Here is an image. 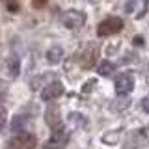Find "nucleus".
Instances as JSON below:
<instances>
[{
  "mask_svg": "<svg viewBox=\"0 0 149 149\" xmlns=\"http://www.w3.org/2000/svg\"><path fill=\"white\" fill-rule=\"evenodd\" d=\"M95 58H97V49H93V52L90 54V47H88L86 54L82 56V67H93V63H95Z\"/></svg>",
  "mask_w": 149,
  "mask_h": 149,
  "instance_id": "nucleus-11",
  "label": "nucleus"
},
{
  "mask_svg": "<svg viewBox=\"0 0 149 149\" xmlns=\"http://www.w3.org/2000/svg\"><path fill=\"white\" fill-rule=\"evenodd\" d=\"M24 118H15V119H13V130H15V129H21L22 127V125H24Z\"/></svg>",
  "mask_w": 149,
  "mask_h": 149,
  "instance_id": "nucleus-13",
  "label": "nucleus"
},
{
  "mask_svg": "<svg viewBox=\"0 0 149 149\" xmlns=\"http://www.w3.org/2000/svg\"><path fill=\"white\" fill-rule=\"evenodd\" d=\"M134 43H138V45H142V43H143V39H142V37H136V39H134Z\"/></svg>",
  "mask_w": 149,
  "mask_h": 149,
  "instance_id": "nucleus-17",
  "label": "nucleus"
},
{
  "mask_svg": "<svg viewBox=\"0 0 149 149\" xmlns=\"http://www.w3.org/2000/svg\"><path fill=\"white\" fill-rule=\"evenodd\" d=\"M62 93H63L62 82H52V84H49L47 88H43V91H41V99H43V101H54V99H58Z\"/></svg>",
  "mask_w": 149,
  "mask_h": 149,
  "instance_id": "nucleus-6",
  "label": "nucleus"
},
{
  "mask_svg": "<svg viewBox=\"0 0 149 149\" xmlns=\"http://www.w3.org/2000/svg\"><path fill=\"white\" fill-rule=\"evenodd\" d=\"M45 119L49 123V127L52 130H60L62 129V119H60V110L56 106H50L49 110L45 112Z\"/></svg>",
  "mask_w": 149,
  "mask_h": 149,
  "instance_id": "nucleus-7",
  "label": "nucleus"
},
{
  "mask_svg": "<svg viewBox=\"0 0 149 149\" xmlns=\"http://www.w3.org/2000/svg\"><path fill=\"white\" fill-rule=\"evenodd\" d=\"M63 58V49L60 45H54L50 47L49 50H47V60H49V63H60V60Z\"/></svg>",
  "mask_w": 149,
  "mask_h": 149,
  "instance_id": "nucleus-8",
  "label": "nucleus"
},
{
  "mask_svg": "<svg viewBox=\"0 0 149 149\" xmlns=\"http://www.w3.org/2000/svg\"><path fill=\"white\" fill-rule=\"evenodd\" d=\"M147 9H149V0H143V9L140 11V15H138V17H143V15L147 13Z\"/></svg>",
  "mask_w": 149,
  "mask_h": 149,
  "instance_id": "nucleus-15",
  "label": "nucleus"
},
{
  "mask_svg": "<svg viewBox=\"0 0 149 149\" xmlns=\"http://www.w3.org/2000/svg\"><path fill=\"white\" fill-rule=\"evenodd\" d=\"M123 30V19L119 17H106L104 21L99 22L97 26V36L99 37H104V36H114L118 32Z\"/></svg>",
  "mask_w": 149,
  "mask_h": 149,
  "instance_id": "nucleus-1",
  "label": "nucleus"
},
{
  "mask_svg": "<svg viewBox=\"0 0 149 149\" xmlns=\"http://www.w3.org/2000/svg\"><path fill=\"white\" fill-rule=\"evenodd\" d=\"M116 71V65L108 62V60H102V62L97 65V73L101 74V77H110V74H114Z\"/></svg>",
  "mask_w": 149,
  "mask_h": 149,
  "instance_id": "nucleus-10",
  "label": "nucleus"
},
{
  "mask_svg": "<svg viewBox=\"0 0 149 149\" xmlns=\"http://www.w3.org/2000/svg\"><path fill=\"white\" fill-rule=\"evenodd\" d=\"M86 22V13L84 11H77V9H69L62 15V24L69 30H78L84 26Z\"/></svg>",
  "mask_w": 149,
  "mask_h": 149,
  "instance_id": "nucleus-2",
  "label": "nucleus"
},
{
  "mask_svg": "<svg viewBox=\"0 0 149 149\" xmlns=\"http://www.w3.org/2000/svg\"><path fill=\"white\" fill-rule=\"evenodd\" d=\"M37 143V140L34 134H28V132H21V134H15L11 140L8 142V147L9 149H34Z\"/></svg>",
  "mask_w": 149,
  "mask_h": 149,
  "instance_id": "nucleus-3",
  "label": "nucleus"
},
{
  "mask_svg": "<svg viewBox=\"0 0 149 149\" xmlns=\"http://www.w3.org/2000/svg\"><path fill=\"white\" fill-rule=\"evenodd\" d=\"M142 108H143V112H149V97L142 99Z\"/></svg>",
  "mask_w": 149,
  "mask_h": 149,
  "instance_id": "nucleus-14",
  "label": "nucleus"
},
{
  "mask_svg": "<svg viewBox=\"0 0 149 149\" xmlns=\"http://www.w3.org/2000/svg\"><path fill=\"white\" fill-rule=\"evenodd\" d=\"M45 4H47V0H34V6L36 8H43Z\"/></svg>",
  "mask_w": 149,
  "mask_h": 149,
  "instance_id": "nucleus-16",
  "label": "nucleus"
},
{
  "mask_svg": "<svg viewBox=\"0 0 149 149\" xmlns=\"http://www.w3.org/2000/svg\"><path fill=\"white\" fill-rule=\"evenodd\" d=\"M69 121H71L73 125L77 123V125H80V127H82V125L86 123V118L80 116V114H77V112H73V114H69Z\"/></svg>",
  "mask_w": 149,
  "mask_h": 149,
  "instance_id": "nucleus-12",
  "label": "nucleus"
},
{
  "mask_svg": "<svg viewBox=\"0 0 149 149\" xmlns=\"http://www.w3.org/2000/svg\"><path fill=\"white\" fill-rule=\"evenodd\" d=\"M67 140H69L67 130H63V129L54 130L52 136H50V138L45 142L43 149H63V147H65V143H67Z\"/></svg>",
  "mask_w": 149,
  "mask_h": 149,
  "instance_id": "nucleus-4",
  "label": "nucleus"
},
{
  "mask_svg": "<svg viewBox=\"0 0 149 149\" xmlns=\"http://www.w3.org/2000/svg\"><path fill=\"white\" fill-rule=\"evenodd\" d=\"M132 88H134L132 74L123 73V74H119V77L116 78V91H118L119 95H127V93L132 91Z\"/></svg>",
  "mask_w": 149,
  "mask_h": 149,
  "instance_id": "nucleus-5",
  "label": "nucleus"
},
{
  "mask_svg": "<svg viewBox=\"0 0 149 149\" xmlns=\"http://www.w3.org/2000/svg\"><path fill=\"white\" fill-rule=\"evenodd\" d=\"M6 65H8V73H9V77H11V78L19 77V73H21V60H19L17 56H9L8 62H6Z\"/></svg>",
  "mask_w": 149,
  "mask_h": 149,
  "instance_id": "nucleus-9",
  "label": "nucleus"
}]
</instances>
